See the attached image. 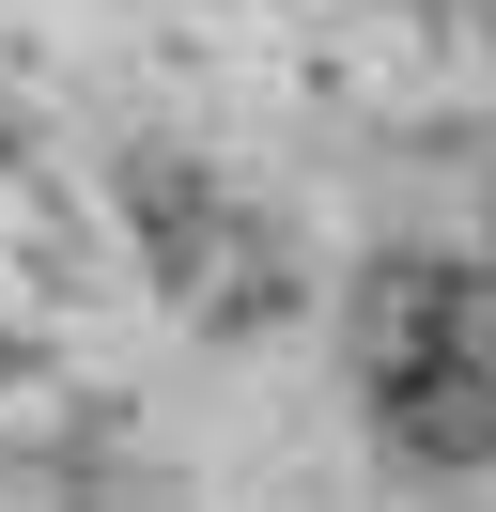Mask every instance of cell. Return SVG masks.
<instances>
[{
	"label": "cell",
	"instance_id": "3",
	"mask_svg": "<svg viewBox=\"0 0 496 512\" xmlns=\"http://www.w3.org/2000/svg\"><path fill=\"white\" fill-rule=\"evenodd\" d=\"M78 512H155V497H124V481H93V497H78Z\"/></svg>",
	"mask_w": 496,
	"mask_h": 512
},
{
	"label": "cell",
	"instance_id": "1",
	"mask_svg": "<svg viewBox=\"0 0 496 512\" xmlns=\"http://www.w3.org/2000/svg\"><path fill=\"white\" fill-rule=\"evenodd\" d=\"M357 404L403 466H496V264H372Z\"/></svg>",
	"mask_w": 496,
	"mask_h": 512
},
{
	"label": "cell",
	"instance_id": "2",
	"mask_svg": "<svg viewBox=\"0 0 496 512\" xmlns=\"http://www.w3.org/2000/svg\"><path fill=\"white\" fill-rule=\"evenodd\" d=\"M124 202H140V249H155V280H171V311H202V326H264V311H295V249H279V233L217 187V171H186V156H124Z\"/></svg>",
	"mask_w": 496,
	"mask_h": 512
}]
</instances>
